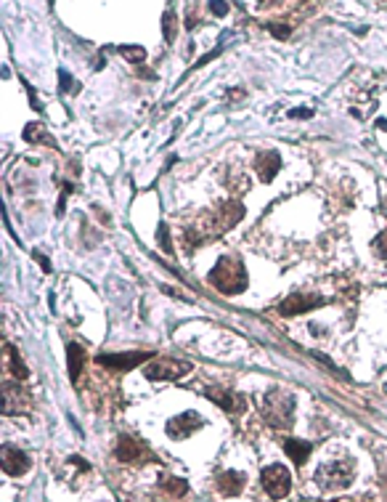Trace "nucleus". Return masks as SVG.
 <instances>
[{
    "label": "nucleus",
    "instance_id": "f257e3e1",
    "mask_svg": "<svg viewBox=\"0 0 387 502\" xmlns=\"http://www.w3.org/2000/svg\"><path fill=\"white\" fill-rule=\"evenodd\" d=\"M244 218V205L241 202H223L220 210L215 213H207L199 224L194 226V229H188L186 231V242H188V250H194V247H202V244L212 242L215 237H220L223 231H228V229H234L239 221Z\"/></svg>",
    "mask_w": 387,
    "mask_h": 502
},
{
    "label": "nucleus",
    "instance_id": "f03ea898",
    "mask_svg": "<svg viewBox=\"0 0 387 502\" xmlns=\"http://www.w3.org/2000/svg\"><path fill=\"white\" fill-rule=\"evenodd\" d=\"M207 282L223 295H239L247 290L250 279H247V269L241 258L236 255H220V260L212 266V271L207 274Z\"/></svg>",
    "mask_w": 387,
    "mask_h": 502
},
{
    "label": "nucleus",
    "instance_id": "7ed1b4c3",
    "mask_svg": "<svg viewBox=\"0 0 387 502\" xmlns=\"http://www.w3.org/2000/svg\"><path fill=\"white\" fill-rule=\"evenodd\" d=\"M263 417L270 428H292V420H295V398L279 391V388H270L268 394L263 396Z\"/></svg>",
    "mask_w": 387,
    "mask_h": 502
},
{
    "label": "nucleus",
    "instance_id": "20e7f679",
    "mask_svg": "<svg viewBox=\"0 0 387 502\" xmlns=\"http://www.w3.org/2000/svg\"><path fill=\"white\" fill-rule=\"evenodd\" d=\"M191 369H194L191 362H183V359H157L154 356L152 362L143 367V375L152 383H172L186 378Z\"/></svg>",
    "mask_w": 387,
    "mask_h": 502
},
{
    "label": "nucleus",
    "instance_id": "39448f33",
    "mask_svg": "<svg viewBox=\"0 0 387 502\" xmlns=\"http://www.w3.org/2000/svg\"><path fill=\"white\" fill-rule=\"evenodd\" d=\"M355 479V463L353 460H345V463H324V465L316 470V481L319 486L326 492V489H348L353 484Z\"/></svg>",
    "mask_w": 387,
    "mask_h": 502
},
{
    "label": "nucleus",
    "instance_id": "423d86ee",
    "mask_svg": "<svg viewBox=\"0 0 387 502\" xmlns=\"http://www.w3.org/2000/svg\"><path fill=\"white\" fill-rule=\"evenodd\" d=\"M260 484H263L268 497L281 500L292 492V473L284 465H268L260 473Z\"/></svg>",
    "mask_w": 387,
    "mask_h": 502
},
{
    "label": "nucleus",
    "instance_id": "0eeeda50",
    "mask_svg": "<svg viewBox=\"0 0 387 502\" xmlns=\"http://www.w3.org/2000/svg\"><path fill=\"white\" fill-rule=\"evenodd\" d=\"M157 354L152 351H125V354H101L96 356V364H101L106 369H115V372H128V369H135L138 364L152 362Z\"/></svg>",
    "mask_w": 387,
    "mask_h": 502
},
{
    "label": "nucleus",
    "instance_id": "6e6552de",
    "mask_svg": "<svg viewBox=\"0 0 387 502\" xmlns=\"http://www.w3.org/2000/svg\"><path fill=\"white\" fill-rule=\"evenodd\" d=\"M204 396L210 398L215 407H220L223 412H228V415H239V412L247 409V396L239 394V391H231V388H223V385H207Z\"/></svg>",
    "mask_w": 387,
    "mask_h": 502
},
{
    "label": "nucleus",
    "instance_id": "1a4fd4ad",
    "mask_svg": "<svg viewBox=\"0 0 387 502\" xmlns=\"http://www.w3.org/2000/svg\"><path fill=\"white\" fill-rule=\"evenodd\" d=\"M202 425H204V420L199 417V412L188 409V412H181L178 417L168 420V425H165V433H168L172 441H183V438L194 436L197 431H202Z\"/></svg>",
    "mask_w": 387,
    "mask_h": 502
},
{
    "label": "nucleus",
    "instance_id": "9d476101",
    "mask_svg": "<svg viewBox=\"0 0 387 502\" xmlns=\"http://www.w3.org/2000/svg\"><path fill=\"white\" fill-rule=\"evenodd\" d=\"M326 303V298H321V295H289L284 298L281 303H279V309L276 311L281 313V316H300V313H308L313 311V309H321Z\"/></svg>",
    "mask_w": 387,
    "mask_h": 502
},
{
    "label": "nucleus",
    "instance_id": "9b49d317",
    "mask_svg": "<svg viewBox=\"0 0 387 502\" xmlns=\"http://www.w3.org/2000/svg\"><path fill=\"white\" fill-rule=\"evenodd\" d=\"M115 457L119 463H146V460H154L152 452L146 450L138 438H133V436H119L117 447H115Z\"/></svg>",
    "mask_w": 387,
    "mask_h": 502
},
{
    "label": "nucleus",
    "instance_id": "f8f14e48",
    "mask_svg": "<svg viewBox=\"0 0 387 502\" xmlns=\"http://www.w3.org/2000/svg\"><path fill=\"white\" fill-rule=\"evenodd\" d=\"M30 465H32V460H30V454L24 450H19V447H3V473L6 476H14V479H19V476H24L27 470H30Z\"/></svg>",
    "mask_w": 387,
    "mask_h": 502
},
{
    "label": "nucleus",
    "instance_id": "ddd939ff",
    "mask_svg": "<svg viewBox=\"0 0 387 502\" xmlns=\"http://www.w3.org/2000/svg\"><path fill=\"white\" fill-rule=\"evenodd\" d=\"M255 171H257V178L263 184H270L276 173L281 171V155L276 149H268V152H260L255 157Z\"/></svg>",
    "mask_w": 387,
    "mask_h": 502
},
{
    "label": "nucleus",
    "instance_id": "4468645a",
    "mask_svg": "<svg viewBox=\"0 0 387 502\" xmlns=\"http://www.w3.org/2000/svg\"><path fill=\"white\" fill-rule=\"evenodd\" d=\"M244 473L241 470H223L218 473V492L226 497H236L241 489H244Z\"/></svg>",
    "mask_w": 387,
    "mask_h": 502
},
{
    "label": "nucleus",
    "instance_id": "2eb2a0df",
    "mask_svg": "<svg viewBox=\"0 0 387 502\" xmlns=\"http://www.w3.org/2000/svg\"><path fill=\"white\" fill-rule=\"evenodd\" d=\"M284 452L292 457V463L300 467L305 465V460L310 457V452H313V447L308 444V441H300V438H286L284 441Z\"/></svg>",
    "mask_w": 387,
    "mask_h": 502
},
{
    "label": "nucleus",
    "instance_id": "dca6fc26",
    "mask_svg": "<svg viewBox=\"0 0 387 502\" xmlns=\"http://www.w3.org/2000/svg\"><path fill=\"white\" fill-rule=\"evenodd\" d=\"M21 136H24V141H30V144H46V146H53V149L59 146L56 139H53L51 133H48L40 122H30V125L24 128V133H21Z\"/></svg>",
    "mask_w": 387,
    "mask_h": 502
},
{
    "label": "nucleus",
    "instance_id": "f3484780",
    "mask_svg": "<svg viewBox=\"0 0 387 502\" xmlns=\"http://www.w3.org/2000/svg\"><path fill=\"white\" fill-rule=\"evenodd\" d=\"M67 359H69V378L72 383L80 378V372H83V364H85V351L80 343H69L67 346Z\"/></svg>",
    "mask_w": 387,
    "mask_h": 502
},
{
    "label": "nucleus",
    "instance_id": "a211bd4d",
    "mask_svg": "<svg viewBox=\"0 0 387 502\" xmlns=\"http://www.w3.org/2000/svg\"><path fill=\"white\" fill-rule=\"evenodd\" d=\"M157 489H162V494H165V497H186V492H188V484H186L183 479L162 476V479H159V486H157Z\"/></svg>",
    "mask_w": 387,
    "mask_h": 502
},
{
    "label": "nucleus",
    "instance_id": "6ab92c4d",
    "mask_svg": "<svg viewBox=\"0 0 387 502\" xmlns=\"http://www.w3.org/2000/svg\"><path fill=\"white\" fill-rule=\"evenodd\" d=\"M3 351H6V356L11 359V375L17 378V380H27L30 378V369L21 364V356H19V351H17V346H3Z\"/></svg>",
    "mask_w": 387,
    "mask_h": 502
},
{
    "label": "nucleus",
    "instance_id": "aec40b11",
    "mask_svg": "<svg viewBox=\"0 0 387 502\" xmlns=\"http://www.w3.org/2000/svg\"><path fill=\"white\" fill-rule=\"evenodd\" d=\"M112 48H115V46H112ZM115 51H117L119 56H125L128 64H133V67H138V64L146 59V48H143V46H117Z\"/></svg>",
    "mask_w": 387,
    "mask_h": 502
},
{
    "label": "nucleus",
    "instance_id": "412c9836",
    "mask_svg": "<svg viewBox=\"0 0 387 502\" xmlns=\"http://www.w3.org/2000/svg\"><path fill=\"white\" fill-rule=\"evenodd\" d=\"M175 32H178V17L172 11H165L162 14V35H165V43H175Z\"/></svg>",
    "mask_w": 387,
    "mask_h": 502
},
{
    "label": "nucleus",
    "instance_id": "4be33fe9",
    "mask_svg": "<svg viewBox=\"0 0 387 502\" xmlns=\"http://www.w3.org/2000/svg\"><path fill=\"white\" fill-rule=\"evenodd\" d=\"M59 86H61V93H72V96H77V93L83 90V88H80V83H77V80H75V77H72V75H69L64 67L59 70Z\"/></svg>",
    "mask_w": 387,
    "mask_h": 502
},
{
    "label": "nucleus",
    "instance_id": "5701e85b",
    "mask_svg": "<svg viewBox=\"0 0 387 502\" xmlns=\"http://www.w3.org/2000/svg\"><path fill=\"white\" fill-rule=\"evenodd\" d=\"M157 242H159V247H162L168 255H172V242H170L168 224H165V221H162V224H159V229H157Z\"/></svg>",
    "mask_w": 387,
    "mask_h": 502
},
{
    "label": "nucleus",
    "instance_id": "b1692460",
    "mask_svg": "<svg viewBox=\"0 0 387 502\" xmlns=\"http://www.w3.org/2000/svg\"><path fill=\"white\" fill-rule=\"evenodd\" d=\"M266 30H268V32L276 37V40H286V37H289V32H292L286 24H273V21H268V24H266Z\"/></svg>",
    "mask_w": 387,
    "mask_h": 502
},
{
    "label": "nucleus",
    "instance_id": "393cba45",
    "mask_svg": "<svg viewBox=\"0 0 387 502\" xmlns=\"http://www.w3.org/2000/svg\"><path fill=\"white\" fill-rule=\"evenodd\" d=\"M371 247H374V253H377L379 258H387V231L377 234V237H374V242H371Z\"/></svg>",
    "mask_w": 387,
    "mask_h": 502
},
{
    "label": "nucleus",
    "instance_id": "a878e982",
    "mask_svg": "<svg viewBox=\"0 0 387 502\" xmlns=\"http://www.w3.org/2000/svg\"><path fill=\"white\" fill-rule=\"evenodd\" d=\"M72 191H75L72 184H64V186H61V200H59V205H56V218H61V215H64V210H67V197L72 194Z\"/></svg>",
    "mask_w": 387,
    "mask_h": 502
},
{
    "label": "nucleus",
    "instance_id": "bb28decb",
    "mask_svg": "<svg viewBox=\"0 0 387 502\" xmlns=\"http://www.w3.org/2000/svg\"><path fill=\"white\" fill-rule=\"evenodd\" d=\"M228 11H231L228 0H210V14H212V17H226Z\"/></svg>",
    "mask_w": 387,
    "mask_h": 502
},
{
    "label": "nucleus",
    "instance_id": "cd10ccee",
    "mask_svg": "<svg viewBox=\"0 0 387 502\" xmlns=\"http://www.w3.org/2000/svg\"><path fill=\"white\" fill-rule=\"evenodd\" d=\"M220 53H223V46H215V48H212V51H210V53H204L202 59H199V61H197V64H194V67H191V70L186 72V75H191V72L197 70V67H204V64H207V61H212V59H215V56H220Z\"/></svg>",
    "mask_w": 387,
    "mask_h": 502
},
{
    "label": "nucleus",
    "instance_id": "c85d7f7f",
    "mask_svg": "<svg viewBox=\"0 0 387 502\" xmlns=\"http://www.w3.org/2000/svg\"><path fill=\"white\" fill-rule=\"evenodd\" d=\"M197 3L194 0H188V11H186V30H194L197 27Z\"/></svg>",
    "mask_w": 387,
    "mask_h": 502
},
{
    "label": "nucleus",
    "instance_id": "c756f323",
    "mask_svg": "<svg viewBox=\"0 0 387 502\" xmlns=\"http://www.w3.org/2000/svg\"><path fill=\"white\" fill-rule=\"evenodd\" d=\"M32 258L37 260V263H40V269H43V271H46V274H51V260L46 258V255H43V253H40V250H32Z\"/></svg>",
    "mask_w": 387,
    "mask_h": 502
},
{
    "label": "nucleus",
    "instance_id": "7c9ffc66",
    "mask_svg": "<svg viewBox=\"0 0 387 502\" xmlns=\"http://www.w3.org/2000/svg\"><path fill=\"white\" fill-rule=\"evenodd\" d=\"M27 86V96H30V104H32L34 112H43V104H40V99H37V93H34V88L30 83H24Z\"/></svg>",
    "mask_w": 387,
    "mask_h": 502
},
{
    "label": "nucleus",
    "instance_id": "2f4dec72",
    "mask_svg": "<svg viewBox=\"0 0 387 502\" xmlns=\"http://www.w3.org/2000/svg\"><path fill=\"white\" fill-rule=\"evenodd\" d=\"M289 117L292 120H308V117H313V109H292Z\"/></svg>",
    "mask_w": 387,
    "mask_h": 502
},
{
    "label": "nucleus",
    "instance_id": "473e14b6",
    "mask_svg": "<svg viewBox=\"0 0 387 502\" xmlns=\"http://www.w3.org/2000/svg\"><path fill=\"white\" fill-rule=\"evenodd\" d=\"M377 128H379V131H387V120H382V117H379V120H377Z\"/></svg>",
    "mask_w": 387,
    "mask_h": 502
},
{
    "label": "nucleus",
    "instance_id": "72a5a7b5",
    "mask_svg": "<svg viewBox=\"0 0 387 502\" xmlns=\"http://www.w3.org/2000/svg\"><path fill=\"white\" fill-rule=\"evenodd\" d=\"M168 3H172V0H168Z\"/></svg>",
    "mask_w": 387,
    "mask_h": 502
}]
</instances>
